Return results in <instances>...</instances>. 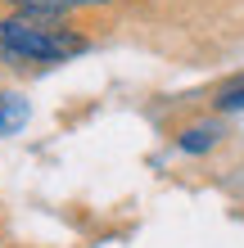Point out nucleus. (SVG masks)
Instances as JSON below:
<instances>
[{
    "mask_svg": "<svg viewBox=\"0 0 244 248\" xmlns=\"http://www.w3.org/2000/svg\"><path fill=\"white\" fill-rule=\"evenodd\" d=\"M212 104H217L222 113H240V108H244V72H240V77H231V81H222V86H217V95H212Z\"/></svg>",
    "mask_w": 244,
    "mask_h": 248,
    "instance_id": "nucleus-5",
    "label": "nucleus"
},
{
    "mask_svg": "<svg viewBox=\"0 0 244 248\" xmlns=\"http://www.w3.org/2000/svg\"><path fill=\"white\" fill-rule=\"evenodd\" d=\"M27 99L18 95V91H5L0 95V136H14V131H23L27 126Z\"/></svg>",
    "mask_w": 244,
    "mask_h": 248,
    "instance_id": "nucleus-3",
    "label": "nucleus"
},
{
    "mask_svg": "<svg viewBox=\"0 0 244 248\" xmlns=\"http://www.w3.org/2000/svg\"><path fill=\"white\" fill-rule=\"evenodd\" d=\"M86 50V36L46 14H5L0 18V63L9 68H50Z\"/></svg>",
    "mask_w": 244,
    "mask_h": 248,
    "instance_id": "nucleus-1",
    "label": "nucleus"
},
{
    "mask_svg": "<svg viewBox=\"0 0 244 248\" xmlns=\"http://www.w3.org/2000/svg\"><path fill=\"white\" fill-rule=\"evenodd\" d=\"M23 14H64V9H86V5H109V0H9Z\"/></svg>",
    "mask_w": 244,
    "mask_h": 248,
    "instance_id": "nucleus-4",
    "label": "nucleus"
},
{
    "mask_svg": "<svg viewBox=\"0 0 244 248\" xmlns=\"http://www.w3.org/2000/svg\"><path fill=\"white\" fill-rule=\"evenodd\" d=\"M222 136H226L222 122H195V126H185L177 136V149L181 154H208V149H217Z\"/></svg>",
    "mask_w": 244,
    "mask_h": 248,
    "instance_id": "nucleus-2",
    "label": "nucleus"
}]
</instances>
